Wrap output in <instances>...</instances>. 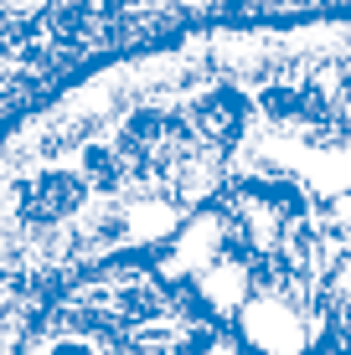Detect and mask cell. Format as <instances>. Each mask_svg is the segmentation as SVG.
Listing matches in <instances>:
<instances>
[{
  "label": "cell",
  "instance_id": "1",
  "mask_svg": "<svg viewBox=\"0 0 351 355\" xmlns=\"http://www.w3.org/2000/svg\"><path fill=\"white\" fill-rule=\"evenodd\" d=\"M42 309H47V299H36V293L6 268V258H0V355L21 350V340L31 335V324L42 320Z\"/></svg>",
  "mask_w": 351,
  "mask_h": 355
}]
</instances>
